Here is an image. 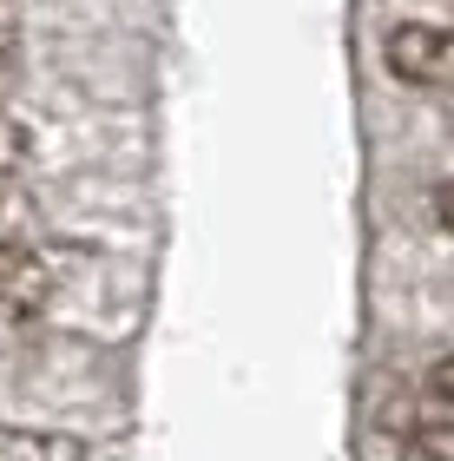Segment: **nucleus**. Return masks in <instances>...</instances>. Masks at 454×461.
Returning <instances> with one entry per match:
<instances>
[{
  "label": "nucleus",
  "mask_w": 454,
  "mask_h": 461,
  "mask_svg": "<svg viewBox=\"0 0 454 461\" xmlns=\"http://www.w3.org/2000/svg\"><path fill=\"white\" fill-rule=\"evenodd\" d=\"M53 303V277L27 244H0V330L33 323Z\"/></svg>",
  "instance_id": "obj_2"
},
{
  "label": "nucleus",
  "mask_w": 454,
  "mask_h": 461,
  "mask_svg": "<svg viewBox=\"0 0 454 461\" xmlns=\"http://www.w3.org/2000/svg\"><path fill=\"white\" fill-rule=\"evenodd\" d=\"M402 461H454V422H441V429H415L402 442Z\"/></svg>",
  "instance_id": "obj_4"
},
{
  "label": "nucleus",
  "mask_w": 454,
  "mask_h": 461,
  "mask_svg": "<svg viewBox=\"0 0 454 461\" xmlns=\"http://www.w3.org/2000/svg\"><path fill=\"white\" fill-rule=\"evenodd\" d=\"M27 152H33V145H27V125L0 113V178H13L20 165H27Z\"/></svg>",
  "instance_id": "obj_6"
},
{
  "label": "nucleus",
  "mask_w": 454,
  "mask_h": 461,
  "mask_svg": "<svg viewBox=\"0 0 454 461\" xmlns=\"http://www.w3.org/2000/svg\"><path fill=\"white\" fill-rule=\"evenodd\" d=\"M0 461H86V442L59 429H7L0 422Z\"/></svg>",
  "instance_id": "obj_3"
},
{
  "label": "nucleus",
  "mask_w": 454,
  "mask_h": 461,
  "mask_svg": "<svg viewBox=\"0 0 454 461\" xmlns=\"http://www.w3.org/2000/svg\"><path fill=\"white\" fill-rule=\"evenodd\" d=\"M382 59L402 86L454 93V27H428V20H402L382 40Z\"/></svg>",
  "instance_id": "obj_1"
},
{
  "label": "nucleus",
  "mask_w": 454,
  "mask_h": 461,
  "mask_svg": "<svg viewBox=\"0 0 454 461\" xmlns=\"http://www.w3.org/2000/svg\"><path fill=\"white\" fill-rule=\"evenodd\" d=\"M20 67V33H13V20H0V79H13Z\"/></svg>",
  "instance_id": "obj_8"
},
{
  "label": "nucleus",
  "mask_w": 454,
  "mask_h": 461,
  "mask_svg": "<svg viewBox=\"0 0 454 461\" xmlns=\"http://www.w3.org/2000/svg\"><path fill=\"white\" fill-rule=\"evenodd\" d=\"M435 218H441V230L454 238V185H441V192H435Z\"/></svg>",
  "instance_id": "obj_9"
},
{
  "label": "nucleus",
  "mask_w": 454,
  "mask_h": 461,
  "mask_svg": "<svg viewBox=\"0 0 454 461\" xmlns=\"http://www.w3.org/2000/svg\"><path fill=\"white\" fill-rule=\"evenodd\" d=\"M27 224H33V212H27V198H20L13 185L0 178V244H20V238H27Z\"/></svg>",
  "instance_id": "obj_5"
},
{
  "label": "nucleus",
  "mask_w": 454,
  "mask_h": 461,
  "mask_svg": "<svg viewBox=\"0 0 454 461\" xmlns=\"http://www.w3.org/2000/svg\"><path fill=\"white\" fill-rule=\"evenodd\" d=\"M428 395H435V402L454 415V356H448V363H435V369H428Z\"/></svg>",
  "instance_id": "obj_7"
}]
</instances>
